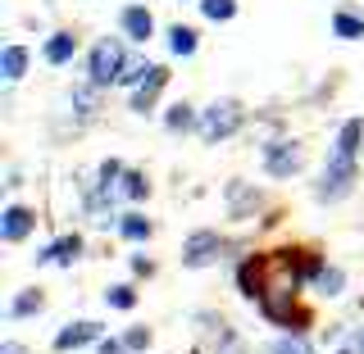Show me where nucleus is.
Wrapping results in <instances>:
<instances>
[{
  "label": "nucleus",
  "instance_id": "nucleus-1",
  "mask_svg": "<svg viewBox=\"0 0 364 354\" xmlns=\"http://www.w3.org/2000/svg\"><path fill=\"white\" fill-rule=\"evenodd\" d=\"M196 128H200L205 141H223V136H232L237 128H242V109H237L232 100H219V105H210L200 114Z\"/></svg>",
  "mask_w": 364,
  "mask_h": 354
},
{
  "label": "nucleus",
  "instance_id": "nucleus-2",
  "mask_svg": "<svg viewBox=\"0 0 364 354\" xmlns=\"http://www.w3.org/2000/svg\"><path fill=\"white\" fill-rule=\"evenodd\" d=\"M119 73H123V45L119 41H100L96 50H91V82L109 87V82H119Z\"/></svg>",
  "mask_w": 364,
  "mask_h": 354
},
{
  "label": "nucleus",
  "instance_id": "nucleus-3",
  "mask_svg": "<svg viewBox=\"0 0 364 354\" xmlns=\"http://www.w3.org/2000/svg\"><path fill=\"white\" fill-rule=\"evenodd\" d=\"M350 177H355V159H333V168L323 173V187H318V200H337V196H346Z\"/></svg>",
  "mask_w": 364,
  "mask_h": 354
},
{
  "label": "nucleus",
  "instance_id": "nucleus-4",
  "mask_svg": "<svg viewBox=\"0 0 364 354\" xmlns=\"http://www.w3.org/2000/svg\"><path fill=\"white\" fill-rule=\"evenodd\" d=\"M182 259H187L191 268H205V264H214V259H219V236H210V232L191 236V241H187V250H182Z\"/></svg>",
  "mask_w": 364,
  "mask_h": 354
},
{
  "label": "nucleus",
  "instance_id": "nucleus-5",
  "mask_svg": "<svg viewBox=\"0 0 364 354\" xmlns=\"http://www.w3.org/2000/svg\"><path fill=\"white\" fill-rule=\"evenodd\" d=\"M164 82H168V73H164V68H151V73L141 77V87L132 91V109H136V114H146V109L155 105V96L164 91Z\"/></svg>",
  "mask_w": 364,
  "mask_h": 354
},
{
  "label": "nucleus",
  "instance_id": "nucleus-6",
  "mask_svg": "<svg viewBox=\"0 0 364 354\" xmlns=\"http://www.w3.org/2000/svg\"><path fill=\"white\" fill-rule=\"evenodd\" d=\"M100 336V323H73V327H64L60 336H55V350H77V345H87V341H96Z\"/></svg>",
  "mask_w": 364,
  "mask_h": 354
},
{
  "label": "nucleus",
  "instance_id": "nucleus-7",
  "mask_svg": "<svg viewBox=\"0 0 364 354\" xmlns=\"http://www.w3.org/2000/svg\"><path fill=\"white\" fill-rule=\"evenodd\" d=\"M264 164H269L273 177H287V173H296V168H301V150H296V145H273Z\"/></svg>",
  "mask_w": 364,
  "mask_h": 354
},
{
  "label": "nucleus",
  "instance_id": "nucleus-8",
  "mask_svg": "<svg viewBox=\"0 0 364 354\" xmlns=\"http://www.w3.org/2000/svg\"><path fill=\"white\" fill-rule=\"evenodd\" d=\"M123 32H128L132 41H151V32H155V18L146 14V9H123Z\"/></svg>",
  "mask_w": 364,
  "mask_h": 354
},
{
  "label": "nucleus",
  "instance_id": "nucleus-9",
  "mask_svg": "<svg viewBox=\"0 0 364 354\" xmlns=\"http://www.w3.org/2000/svg\"><path fill=\"white\" fill-rule=\"evenodd\" d=\"M77 250H82V241H77V236H60L55 245L41 250V264H73Z\"/></svg>",
  "mask_w": 364,
  "mask_h": 354
},
{
  "label": "nucleus",
  "instance_id": "nucleus-10",
  "mask_svg": "<svg viewBox=\"0 0 364 354\" xmlns=\"http://www.w3.org/2000/svg\"><path fill=\"white\" fill-rule=\"evenodd\" d=\"M0 232H5V241H18V236H28L32 232V214L28 209H5V227H0Z\"/></svg>",
  "mask_w": 364,
  "mask_h": 354
},
{
  "label": "nucleus",
  "instance_id": "nucleus-11",
  "mask_svg": "<svg viewBox=\"0 0 364 354\" xmlns=\"http://www.w3.org/2000/svg\"><path fill=\"white\" fill-rule=\"evenodd\" d=\"M360 136H364V123H360V118H350L346 128H341V136H337V159H355Z\"/></svg>",
  "mask_w": 364,
  "mask_h": 354
},
{
  "label": "nucleus",
  "instance_id": "nucleus-12",
  "mask_svg": "<svg viewBox=\"0 0 364 354\" xmlns=\"http://www.w3.org/2000/svg\"><path fill=\"white\" fill-rule=\"evenodd\" d=\"M0 68H5V82H18L23 68H28V50H23V45H5V60H0Z\"/></svg>",
  "mask_w": 364,
  "mask_h": 354
},
{
  "label": "nucleus",
  "instance_id": "nucleus-13",
  "mask_svg": "<svg viewBox=\"0 0 364 354\" xmlns=\"http://www.w3.org/2000/svg\"><path fill=\"white\" fill-rule=\"evenodd\" d=\"M68 55H73V37H68V32H55V37L46 41V60H50V64H64Z\"/></svg>",
  "mask_w": 364,
  "mask_h": 354
},
{
  "label": "nucleus",
  "instance_id": "nucleus-14",
  "mask_svg": "<svg viewBox=\"0 0 364 354\" xmlns=\"http://www.w3.org/2000/svg\"><path fill=\"white\" fill-rule=\"evenodd\" d=\"M196 32H191V28H173V32H168V45H173V55H191V50H196Z\"/></svg>",
  "mask_w": 364,
  "mask_h": 354
},
{
  "label": "nucleus",
  "instance_id": "nucleus-15",
  "mask_svg": "<svg viewBox=\"0 0 364 354\" xmlns=\"http://www.w3.org/2000/svg\"><path fill=\"white\" fill-rule=\"evenodd\" d=\"M333 28H337V37H364V18H355V14H337Z\"/></svg>",
  "mask_w": 364,
  "mask_h": 354
},
{
  "label": "nucleus",
  "instance_id": "nucleus-16",
  "mask_svg": "<svg viewBox=\"0 0 364 354\" xmlns=\"http://www.w3.org/2000/svg\"><path fill=\"white\" fill-rule=\"evenodd\" d=\"M123 236H132V241H141V236H151V223H146L141 214H128V219H123Z\"/></svg>",
  "mask_w": 364,
  "mask_h": 354
},
{
  "label": "nucleus",
  "instance_id": "nucleus-17",
  "mask_svg": "<svg viewBox=\"0 0 364 354\" xmlns=\"http://www.w3.org/2000/svg\"><path fill=\"white\" fill-rule=\"evenodd\" d=\"M119 191H123L128 200H141V196H146V177H141V173H123V187H119Z\"/></svg>",
  "mask_w": 364,
  "mask_h": 354
},
{
  "label": "nucleus",
  "instance_id": "nucleus-18",
  "mask_svg": "<svg viewBox=\"0 0 364 354\" xmlns=\"http://www.w3.org/2000/svg\"><path fill=\"white\" fill-rule=\"evenodd\" d=\"M146 73H151V68H146L141 60H136V64H123L119 82H123V87H141V77H146Z\"/></svg>",
  "mask_w": 364,
  "mask_h": 354
},
{
  "label": "nucleus",
  "instance_id": "nucleus-19",
  "mask_svg": "<svg viewBox=\"0 0 364 354\" xmlns=\"http://www.w3.org/2000/svg\"><path fill=\"white\" fill-rule=\"evenodd\" d=\"M168 128H173V132H182V128H191V123H196V118H191V109L187 105H173V109H168Z\"/></svg>",
  "mask_w": 364,
  "mask_h": 354
},
{
  "label": "nucleus",
  "instance_id": "nucleus-20",
  "mask_svg": "<svg viewBox=\"0 0 364 354\" xmlns=\"http://www.w3.org/2000/svg\"><path fill=\"white\" fill-rule=\"evenodd\" d=\"M200 9H205V18H232L237 5H232V0H205Z\"/></svg>",
  "mask_w": 364,
  "mask_h": 354
},
{
  "label": "nucleus",
  "instance_id": "nucleus-21",
  "mask_svg": "<svg viewBox=\"0 0 364 354\" xmlns=\"http://www.w3.org/2000/svg\"><path fill=\"white\" fill-rule=\"evenodd\" d=\"M105 300L114 304V309H132V304H136V295H132V287H114V291L105 295Z\"/></svg>",
  "mask_w": 364,
  "mask_h": 354
},
{
  "label": "nucleus",
  "instance_id": "nucleus-22",
  "mask_svg": "<svg viewBox=\"0 0 364 354\" xmlns=\"http://www.w3.org/2000/svg\"><path fill=\"white\" fill-rule=\"evenodd\" d=\"M32 309H41V291H23L18 300H14V314H18V318L32 314Z\"/></svg>",
  "mask_w": 364,
  "mask_h": 354
},
{
  "label": "nucleus",
  "instance_id": "nucleus-23",
  "mask_svg": "<svg viewBox=\"0 0 364 354\" xmlns=\"http://www.w3.org/2000/svg\"><path fill=\"white\" fill-rule=\"evenodd\" d=\"M273 354H314V350L305 345L301 336H287V341H278V345H273Z\"/></svg>",
  "mask_w": 364,
  "mask_h": 354
},
{
  "label": "nucleus",
  "instance_id": "nucleus-24",
  "mask_svg": "<svg viewBox=\"0 0 364 354\" xmlns=\"http://www.w3.org/2000/svg\"><path fill=\"white\" fill-rule=\"evenodd\" d=\"M123 345H128V350H146V345H151V332H146V327H128Z\"/></svg>",
  "mask_w": 364,
  "mask_h": 354
},
{
  "label": "nucleus",
  "instance_id": "nucleus-25",
  "mask_svg": "<svg viewBox=\"0 0 364 354\" xmlns=\"http://www.w3.org/2000/svg\"><path fill=\"white\" fill-rule=\"evenodd\" d=\"M318 287H323V291H341V272H318Z\"/></svg>",
  "mask_w": 364,
  "mask_h": 354
},
{
  "label": "nucleus",
  "instance_id": "nucleus-26",
  "mask_svg": "<svg viewBox=\"0 0 364 354\" xmlns=\"http://www.w3.org/2000/svg\"><path fill=\"white\" fill-rule=\"evenodd\" d=\"M100 354H128V345H123V341H105V345H100Z\"/></svg>",
  "mask_w": 364,
  "mask_h": 354
},
{
  "label": "nucleus",
  "instance_id": "nucleus-27",
  "mask_svg": "<svg viewBox=\"0 0 364 354\" xmlns=\"http://www.w3.org/2000/svg\"><path fill=\"white\" fill-rule=\"evenodd\" d=\"M0 354H23V345H14V341H5V345H0Z\"/></svg>",
  "mask_w": 364,
  "mask_h": 354
},
{
  "label": "nucleus",
  "instance_id": "nucleus-28",
  "mask_svg": "<svg viewBox=\"0 0 364 354\" xmlns=\"http://www.w3.org/2000/svg\"><path fill=\"white\" fill-rule=\"evenodd\" d=\"M360 350H364V332H360Z\"/></svg>",
  "mask_w": 364,
  "mask_h": 354
}]
</instances>
